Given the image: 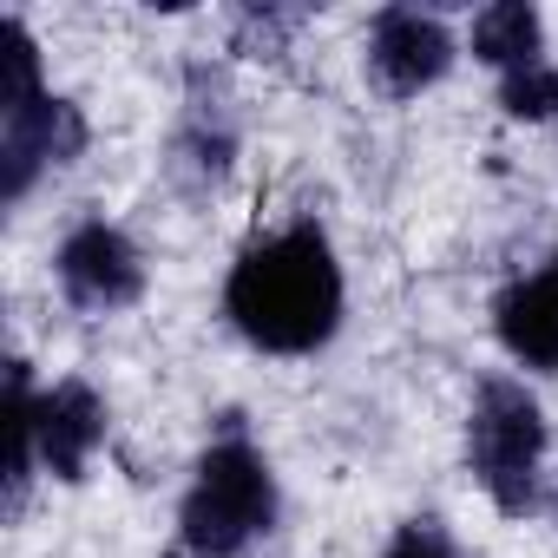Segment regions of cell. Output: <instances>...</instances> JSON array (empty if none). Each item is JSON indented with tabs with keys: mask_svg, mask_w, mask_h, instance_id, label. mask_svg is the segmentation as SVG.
<instances>
[{
	"mask_svg": "<svg viewBox=\"0 0 558 558\" xmlns=\"http://www.w3.org/2000/svg\"><path fill=\"white\" fill-rule=\"evenodd\" d=\"M223 310L243 329V342L269 355L323 349L342 323V269L329 236L316 223H290L283 236L243 250L223 283Z\"/></svg>",
	"mask_w": 558,
	"mask_h": 558,
	"instance_id": "6da1fadb",
	"label": "cell"
},
{
	"mask_svg": "<svg viewBox=\"0 0 558 558\" xmlns=\"http://www.w3.org/2000/svg\"><path fill=\"white\" fill-rule=\"evenodd\" d=\"M269 519H276V473L230 421V434L197 460V480L178 506V538L191 558H236L250 538L269 532Z\"/></svg>",
	"mask_w": 558,
	"mask_h": 558,
	"instance_id": "7a4b0ae2",
	"label": "cell"
},
{
	"mask_svg": "<svg viewBox=\"0 0 558 558\" xmlns=\"http://www.w3.org/2000/svg\"><path fill=\"white\" fill-rule=\"evenodd\" d=\"M538 460H545V414H538V401L512 375L480 381L473 414H466V466H473V480L486 486V499L506 519L538 506Z\"/></svg>",
	"mask_w": 558,
	"mask_h": 558,
	"instance_id": "3957f363",
	"label": "cell"
},
{
	"mask_svg": "<svg viewBox=\"0 0 558 558\" xmlns=\"http://www.w3.org/2000/svg\"><path fill=\"white\" fill-rule=\"evenodd\" d=\"M86 151V119L73 99H27L0 112V197L21 204L47 165H73Z\"/></svg>",
	"mask_w": 558,
	"mask_h": 558,
	"instance_id": "277c9868",
	"label": "cell"
},
{
	"mask_svg": "<svg viewBox=\"0 0 558 558\" xmlns=\"http://www.w3.org/2000/svg\"><path fill=\"white\" fill-rule=\"evenodd\" d=\"M60 290H66L73 310L112 316V310H132L145 296V263L125 243V230H112V223L93 217V223H80L60 243Z\"/></svg>",
	"mask_w": 558,
	"mask_h": 558,
	"instance_id": "5b68a950",
	"label": "cell"
},
{
	"mask_svg": "<svg viewBox=\"0 0 558 558\" xmlns=\"http://www.w3.org/2000/svg\"><path fill=\"white\" fill-rule=\"evenodd\" d=\"M447 66H453V40H447V27H440L434 14H421V8H381V14H375L368 73L381 80V93L414 99V93H427Z\"/></svg>",
	"mask_w": 558,
	"mask_h": 558,
	"instance_id": "8992f818",
	"label": "cell"
},
{
	"mask_svg": "<svg viewBox=\"0 0 558 558\" xmlns=\"http://www.w3.org/2000/svg\"><path fill=\"white\" fill-rule=\"evenodd\" d=\"M493 323H499V342H506L512 362H525L538 375H558V256L499 296Z\"/></svg>",
	"mask_w": 558,
	"mask_h": 558,
	"instance_id": "52a82bcc",
	"label": "cell"
},
{
	"mask_svg": "<svg viewBox=\"0 0 558 558\" xmlns=\"http://www.w3.org/2000/svg\"><path fill=\"white\" fill-rule=\"evenodd\" d=\"M34 427H40V460L53 466V480H80L93 447L106 440V408L86 381H60L53 395L34 401Z\"/></svg>",
	"mask_w": 558,
	"mask_h": 558,
	"instance_id": "ba28073f",
	"label": "cell"
},
{
	"mask_svg": "<svg viewBox=\"0 0 558 558\" xmlns=\"http://www.w3.org/2000/svg\"><path fill=\"white\" fill-rule=\"evenodd\" d=\"M538 53H545V27L525 0H493V8L473 14V60L499 66V80L538 66Z\"/></svg>",
	"mask_w": 558,
	"mask_h": 558,
	"instance_id": "9c48e42d",
	"label": "cell"
},
{
	"mask_svg": "<svg viewBox=\"0 0 558 558\" xmlns=\"http://www.w3.org/2000/svg\"><path fill=\"white\" fill-rule=\"evenodd\" d=\"M34 388H27V362H8V512L27 506L34 486V460H40V427H34Z\"/></svg>",
	"mask_w": 558,
	"mask_h": 558,
	"instance_id": "30bf717a",
	"label": "cell"
},
{
	"mask_svg": "<svg viewBox=\"0 0 558 558\" xmlns=\"http://www.w3.org/2000/svg\"><path fill=\"white\" fill-rule=\"evenodd\" d=\"M499 106L512 112V119H558V66H525V73H506L499 80Z\"/></svg>",
	"mask_w": 558,
	"mask_h": 558,
	"instance_id": "8fae6325",
	"label": "cell"
},
{
	"mask_svg": "<svg viewBox=\"0 0 558 558\" xmlns=\"http://www.w3.org/2000/svg\"><path fill=\"white\" fill-rule=\"evenodd\" d=\"M27 99H40V53H34V40H27V27L8 21V93H0V112H8V106H27Z\"/></svg>",
	"mask_w": 558,
	"mask_h": 558,
	"instance_id": "7c38bea8",
	"label": "cell"
},
{
	"mask_svg": "<svg viewBox=\"0 0 558 558\" xmlns=\"http://www.w3.org/2000/svg\"><path fill=\"white\" fill-rule=\"evenodd\" d=\"M303 14H269V8H243L236 14V53H283L290 27Z\"/></svg>",
	"mask_w": 558,
	"mask_h": 558,
	"instance_id": "4fadbf2b",
	"label": "cell"
},
{
	"mask_svg": "<svg viewBox=\"0 0 558 558\" xmlns=\"http://www.w3.org/2000/svg\"><path fill=\"white\" fill-rule=\"evenodd\" d=\"M381 558H466V551L453 545V532H447L440 519H408Z\"/></svg>",
	"mask_w": 558,
	"mask_h": 558,
	"instance_id": "5bb4252c",
	"label": "cell"
}]
</instances>
